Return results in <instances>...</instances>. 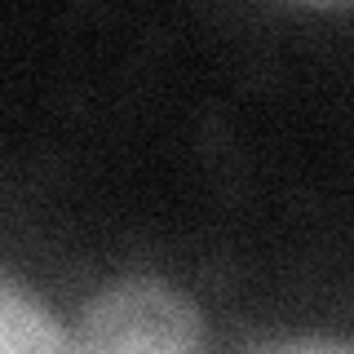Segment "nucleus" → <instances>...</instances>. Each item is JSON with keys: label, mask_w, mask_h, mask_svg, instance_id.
Wrapping results in <instances>:
<instances>
[{"label": "nucleus", "mask_w": 354, "mask_h": 354, "mask_svg": "<svg viewBox=\"0 0 354 354\" xmlns=\"http://www.w3.org/2000/svg\"><path fill=\"white\" fill-rule=\"evenodd\" d=\"M71 341L75 354H199L204 319L182 288L133 274L88 297Z\"/></svg>", "instance_id": "obj_1"}, {"label": "nucleus", "mask_w": 354, "mask_h": 354, "mask_svg": "<svg viewBox=\"0 0 354 354\" xmlns=\"http://www.w3.org/2000/svg\"><path fill=\"white\" fill-rule=\"evenodd\" d=\"M0 354H75V341L31 292L0 279Z\"/></svg>", "instance_id": "obj_2"}, {"label": "nucleus", "mask_w": 354, "mask_h": 354, "mask_svg": "<svg viewBox=\"0 0 354 354\" xmlns=\"http://www.w3.org/2000/svg\"><path fill=\"white\" fill-rule=\"evenodd\" d=\"M252 354H350V341L341 337H297V341H274Z\"/></svg>", "instance_id": "obj_3"}]
</instances>
